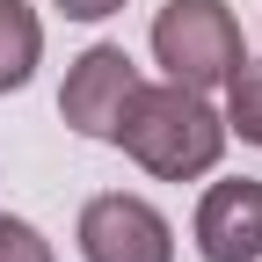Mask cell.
<instances>
[{
  "label": "cell",
  "mask_w": 262,
  "mask_h": 262,
  "mask_svg": "<svg viewBox=\"0 0 262 262\" xmlns=\"http://www.w3.org/2000/svg\"><path fill=\"white\" fill-rule=\"evenodd\" d=\"M226 139H233V131H226V117L211 110V95L204 88H182V80H139L124 95L117 131H110V146H124L160 182L211 175L219 153H226Z\"/></svg>",
  "instance_id": "cell-1"
},
{
  "label": "cell",
  "mask_w": 262,
  "mask_h": 262,
  "mask_svg": "<svg viewBox=\"0 0 262 262\" xmlns=\"http://www.w3.org/2000/svg\"><path fill=\"white\" fill-rule=\"evenodd\" d=\"M153 58L168 66V80L211 95L248 58V44H241V22H233L226 0H168L153 15Z\"/></svg>",
  "instance_id": "cell-2"
},
{
  "label": "cell",
  "mask_w": 262,
  "mask_h": 262,
  "mask_svg": "<svg viewBox=\"0 0 262 262\" xmlns=\"http://www.w3.org/2000/svg\"><path fill=\"white\" fill-rule=\"evenodd\" d=\"M73 241H80L88 262H175V226L160 219L146 196H131V189L88 196Z\"/></svg>",
  "instance_id": "cell-3"
},
{
  "label": "cell",
  "mask_w": 262,
  "mask_h": 262,
  "mask_svg": "<svg viewBox=\"0 0 262 262\" xmlns=\"http://www.w3.org/2000/svg\"><path fill=\"white\" fill-rule=\"evenodd\" d=\"M124 0H58V15L66 22H102V15H117Z\"/></svg>",
  "instance_id": "cell-9"
},
{
  "label": "cell",
  "mask_w": 262,
  "mask_h": 262,
  "mask_svg": "<svg viewBox=\"0 0 262 262\" xmlns=\"http://www.w3.org/2000/svg\"><path fill=\"white\" fill-rule=\"evenodd\" d=\"M196 255L204 262H262V182L226 175L196 196Z\"/></svg>",
  "instance_id": "cell-5"
},
{
  "label": "cell",
  "mask_w": 262,
  "mask_h": 262,
  "mask_svg": "<svg viewBox=\"0 0 262 262\" xmlns=\"http://www.w3.org/2000/svg\"><path fill=\"white\" fill-rule=\"evenodd\" d=\"M226 131H241L248 146H262V66L241 58L226 73Z\"/></svg>",
  "instance_id": "cell-7"
},
{
  "label": "cell",
  "mask_w": 262,
  "mask_h": 262,
  "mask_svg": "<svg viewBox=\"0 0 262 262\" xmlns=\"http://www.w3.org/2000/svg\"><path fill=\"white\" fill-rule=\"evenodd\" d=\"M44 58V22L29 0H0V95L29 88V73H37Z\"/></svg>",
  "instance_id": "cell-6"
},
{
  "label": "cell",
  "mask_w": 262,
  "mask_h": 262,
  "mask_svg": "<svg viewBox=\"0 0 262 262\" xmlns=\"http://www.w3.org/2000/svg\"><path fill=\"white\" fill-rule=\"evenodd\" d=\"M0 262H58V255L29 219H0Z\"/></svg>",
  "instance_id": "cell-8"
},
{
  "label": "cell",
  "mask_w": 262,
  "mask_h": 262,
  "mask_svg": "<svg viewBox=\"0 0 262 262\" xmlns=\"http://www.w3.org/2000/svg\"><path fill=\"white\" fill-rule=\"evenodd\" d=\"M139 88V66H131L124 44H88L73 66H66V88H58V117L80 131V139H110L117 117H124V95Z\"/></svg>",
  "instance_id": "cell-4"
}]
</instances>
